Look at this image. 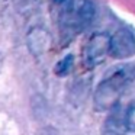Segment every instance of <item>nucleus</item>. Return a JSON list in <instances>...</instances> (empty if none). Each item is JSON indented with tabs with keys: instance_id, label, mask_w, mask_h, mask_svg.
I'll return each mask as SVG.
<instances>
[{
	"instance_id": "f257e3e1",
	"label": "nucleus",
	"mask_w": 135,
	"mask_h": 135,
	"mask_svg": "<svg viewBox=\"0 0 135 135\" xmlns=\"http://www.w3.org/2000/svg\"><path fill=\"white\" fill-rule=\"evenodd\" d=\"M134 68L129 65L115 70L109 77H106L96 89L94 93V106L99 110H106L118 106L119 97L125 87L134 79Z\"/></svg>"
},
{
	"instance_id": "f03ea898",
	"label": "nucleus",
	"mask_w": 135,
	"mask_h": 135,
	"mask_svg": "<svg viewBox=\"0 0 135 135\" xmlns=\"http://www.w3.org/2000/svg\"><path fill=\"white\" fill-rule=\"evenodd\" d=\"M94 18V4L91 0H71L61 15V25L65 29L80 31L89 26Z\"/></svg>"
},
{
	"instance_id": "7ed1b4c3",
	"label": "nucleus",
	"mask_w": 135,
	"mask_h": 135,
	"mask_svg": "<svg viewBox=\"0 0 135 135\" xmlns=\"http://www.w3.org/2000/svg\"><path fill=\"white\" fill-rule=\"evenodd\" d=\"M109 54L113 58L125 60L135 54V36L126 28L118 29L110 36V45H109Z\"/></svg>"
},
{
	"instance_id": "20e7f679",
	"label": "nucleus",
	"mask_w": 135,
	"mask_h": 135,
	"mask_svg": "<svg viewBox=\"0 0 135 135\" xmlns=\"http://www.w3.org/2000/svg\"><path fill=\"white\" fill-rule=\"evenodd\" d=\"M110 38L105 33H96L90 38L84 48V60L89 65L100 64L109 54Z\"/></svg>"
},
{
	"instance_id": "39448f33",
	"label": "nucleus",
	"mask_w": 135,
	"mask_h": 135,
	"mask_svg": "<svg viewBox=\"0 0 135 135\" xmlns=\"http://www.w3.org/2000/svg\"><path fill=\"white\" fill-rule=\"evenodd\" d=\"M106 129L110 135H123L128 129L126 126V112L120 109V106H115L106 120Z\"/></svg>"
},
{
	"instance_id": "423d86ee",
	"label": "nucleus",
	"mask_w": 135,
	"mask_h": 135,
	"mask_svg": "<svg viewBox=\"0 0 135 135\" xmlns=\"http://www.w3.org/2000/svg\"><path fill=\"white\" fill-rule=\"evenodd\" d=\"M71 65H73V55H67L65 58H62L61 61L57 64L55 73L60 74V76H64V74H67L68 71H70Z\"/></svg>"
},
{
	"instance_id": "0eeeda50",
	"label": "nucleus",
	"mask_w": 135,
	"mask_h": 135,
	"mask_svg": "<svg viewBox=\"0 0 135 135\" xmlns=\"http://www.w3.org/2000/svg\"><path fill=\"white\" fill-rule=\"evenodd\" d=\"M126 126L129 131L135 132V103H132L126 110Z\"/></svg>"
},
{
	"instance_id": "6e6552de",
	"label": "nucleus",
	"mask_w": 135,
	"mask_h": 135,
	"mask_svg": "<svg viewBox=\"0 0 135 135\" xmlns=\"http://www.w3.org/2000/svg\"><path fill=\"white\" fill-rule=\"evenodd\" d=\"M0 67H2V55H0Z\"/></svg>"
}]
</instances>
